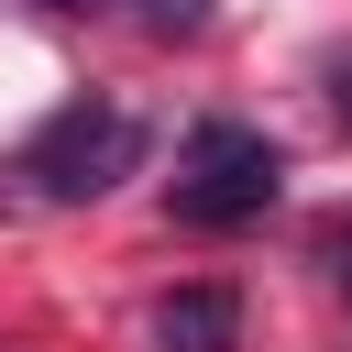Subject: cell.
I'll list each match as a JSON object with an SVG mask.
<instances>
[{
  "label": "cell",
  "mask_w": 352,
  "mask_h": 352,
  "mask_svg": "<svg viewBox=\"0 0 352 352\" xmlns=\"http://www.w3.org/2000/svg\"><path fill=\"white\" fill-rule=\"evenodd\" d=\"M319 253H330V275H341V297H352V220H330V231H319Z\"/></svg>",
  "instance_id": "5"
},
{
  "label": "cell",
  "mask_w": 352,
  "mask_h": 352,
  "mask_svg": "<svg viewBox=\"0 0 352 352\" xmlns=\"http://www.w3.org/2000/svg\"><path fill=\"white\" fill-rule=\"evenodd\" d=\"M330 99H341V121H352V66H341V88H330Z\"/></svg>",
  "instance_id": "6"
},
{
  "label": "cell",
  "mask_w": 352,
  "mask_h": 352,
  "mask_svg": "<svg viewBox=\"0 0 352 352\" xmlns=\"http://www.w3.org/2000/svg\"><path fill=\"white\" fill-rule=\"evenodd\" d=\"M55 11H88V0H55Z\"/></svg>",
  "instance_id": "7"
},
{
  "label": "cell",
  "mask_w": 352,
  "mask_h": 352,
  "mask_svg": "<svg viewBox=\"0 0 352 352\" xmlns=\"http://www.w3.org/2000/svg\"><path fill=\"white\" fill-rule=\"evenodd\" d=\"M132 165H143V121H132V110H110V99H66V110L11 154V176H22L33 198H55V209L110 198Z\"/></svg>",
  "instance_id": "1"
},
{
  "label": "cell",
  "mask_w": 352,
  "mask_h": 352,
  "mask_svg": "<svg viewBox=\"0 0 352 352\" xmlns=\"http://www.w3.org/2000/svg\"><path fill=\"white\" fill-rule=\"evenodd\" d=\"M143 22H154V33H198V22H209V0H143Z\"/></svg>",
  "instance_id": "4"
},
{
  "label": "cell",
  "mask_w": 352,
  "mask_h": 352,
  "mask_svg": "<svg viewBox=\"0 0 352 352\" xmlns=\"http://www.w3.org/2000/svg\"><path fill=\"white\" fill-rule=\"evenodd\" d=\"M275 187H286V154H275L253 121H198V132L176 143V220H198V231L264 220Z\"/></svg>",
  "instance_id": "2"
},
{
  "label": "cell",
  "mask_w": 352,
  "mask_h": 352,
  "mask_svg": "<svg viewBox=\"0 0 352 352\" xmlns=\"http://www.w3.org/2000/svg\"><path fill=\"white\" fill-rule=\"evenodd\" d=\"M143 352H242V297H231V286H176V297H154Z\"/></svg>",
  "instance_id": "3"
}]
</instances>
